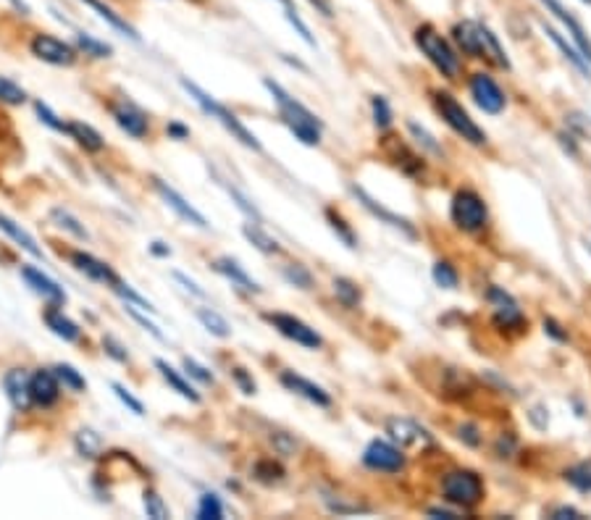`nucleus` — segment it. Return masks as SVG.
I'll list each match as a JSON object with an SVG mask.
<instances>
[{"instance_id": "393cba45", "label": "nucleus", "mask_w": 591, "mask_h": 520, "mask_svg": "<svg viewBox=\"0 0 591 520\" xmlns=\"http://www.w3.org/2000/svg\"><path fill=\"white\" fill-rule=\"evenodd\" d=\"M81 3H84V5H90V8H92V11H95V14H98V16L106 22L108 27H113L116 32H121L124 37H129V40L139 43V34H137V29L132 27L127 19H121V16H119V14L110 8V5H106L103 0H81Z\"/></svg>"}, {"instance_id": "c85d7f7f", "label": "nucleus", "mask_w": 591, "mask_h": 520, "mask_svg": "<svg viewBox=\"0 0 591 520\" xmlns=\"http://www.w3.org/2000/svg\"><path fill=\"white\" fill-rule=\"evenodd\" d=\"M0 232H3L5 237H11L16 245L22 247V250H27L29 255H34V258H43V250L37 247L34 237L29 234L27 229H22L16 221L8 219V216H3V213H0Z\"/></svg>"}, {"instance_id": "20e7f679", "label": "nucleus", "mask_w": 591, "mask_h": 520, "mask_svg": "<svg viewBox=\"0 0 591 520\" xmlns=\"http://www.w3.org/2000/svg\"><path fill=\"white\" fill-rule=\"evenodd\" d=\"M434 109L442 116V121L455 132L457 137H462L465 142L476 145V147H484L486 145V132L471 118V113L462 109L455 100V95L450 92H434Z\"/></svg>"}, {"instance_id": "6e6d98bb", "label": "nucleus", "mask_w": 591, "mask_h": 520, "mask_svg": "<svg viewBox=\"0 0 591 520\" xmlns=\"http://www.w3.org/2000/svg\"><path fill=\"white\" fill-rule=\"evenodd\" d=\"M457 437L462 439L468 447H479L481 444V434H479V426H473V423H462L460 426V434Z\"/></svg>"}, {"instance_id": "423d86ee", "label": "nucleus", "mask_w": 591, "mask_h": 520, "mask_svg": "<svg viewBox=\"0 0 591 520\" xmlns=\"http://www.w3.org/2000/svg\"><path fill=\"white\" fill-rule=\"evenodd\" d=\"M450 219L465 234L484 232L486 223H489V208H486L484 197L476 190L455 192V197L450 203Z\"/></svg>"}, {"instance_id": "9b49d317", "label": "nucleus", "mask_w": 591, "mask_h": 520, "mask_svg": "<svg viewBox=\"0 0 591 520\" xmlns=\"http://www.w3.org/2000/svg\"><path fill=\"white\" fill-rule=\"evenodd\" d=\"M486 300L491 302V307H494V321H497V326L515 331L523 329V324H526L523 310H520L518 302L512 300L510 292H505L502 287H489Z\"/></svg>"}, {"instance_id": "c756f323", "label": "nucleus", "mask_w": 591, "mask_h": 520, "mask_svg": "<svg viewBox=\"0 0 591 520\" xmlns=\"http://www.w3.org/2000/svg\"><path fill=\"white\" fill-rule=\"evenodd\" d=\"M243 234L247 237V242L250 245H255L261 252H266V255H276L281 247H279V242L271 237L269 232L261 226V223H244L243 226Z\"/></svg>"}, {"instance_id": "de8ad7c7", "label": "nucleus", "mask_w": 591, "mask_h": 520, "mask_svg": "<svg viewBox=\"0 0 591 520\" xmlns=\"http://www.w3.org/2000/svg\"><path fill=\"white\" fill-rule=\"evenodd\" d=\"M110 389L116 392V397H119V400H121V402H124V405H127L129 411L135 412V415H145V405H142V402L137 400L135 394H132V392H129V389H127L124 383L113 382V383H110Z\"/></svg>"}, {"instance_id": "7ed1b4c3", "label": "nucleus", "mask_w": 591, "mask_h": 520, "mask_svg": "<svg viewBox=\"0 0 591 520\" xmlns=\"http://www.w3.org/2000/svg\"><path fill=\"white\" fill-rule=\"evenodd\" d=\"M413 40H415L418 51L429 58L431 66H434L444 80L455 82L457 77H460V71H462V63H460V55L455 53V48H453L436 29L431 27V24H421V27L415 29Z\"/></svg>"}, {"instance_id": "b1692460", "label": "nucleus", "mask_w": 591, "mask_h": 520, "mask_svg": "<svg viewBox=\"0 0 591 520\" xmlns=\"http://www.w3.org/2000/svg\"><path fill=\"white\" fill-rule=\"evenodd\" d=\"M541 29H544V34H547V37H549V40H552V43L560 48V53L565 55V61H567V63H570V66H573V69H576V71H578L584 80H591V63L586 61V58H584V55H581V51H578V48H573V45H570V43H567V40H565L563 34H560V32H558L555 27H549V24H541Z\"/></svg>"}, {"instance_id": "e2e57ef3", "label": "nucleus", "mask_w": 591, "mask_h": 520, "mask_svg": "<svg viewBox=\"0 0 591 520\" xmlns=\"http://www.w3.org/2000/svg\"><path fill=\"white\" fill-rule=\"evenodd\" d=\"M168 135L174 139H187L189 129L185 124H179V121H171V124H168Z\"/></svg>"}, {"instance_id": "6ab92c4d", "label": "nucleus", "mask_w": 591, "mask_h": 520, "mask_svg": "<svg viewBox=\"0 0 591 520\" xmlns=\"http://www.w3.org/2000/svg\"><path fill=\"white\" fill-rule=\"evenodd\" d=\"M71 263L77 266V271H81L84 276H90L92 281H100V284H108V287H116V284L121 281L119 274H116L108 263L98 260V258L90 255V252H81V250L71 252Z\"/></svg>"}, {"instance_id": "603ef678", "label": "nucleus", "mask_w": 591, "mask_h": 520, "mask_svg": "<svg viewBox=\"0 0 591 520\" xmlns=\"http://www.w3.org/2000/svg\"><path fill=\"white\" fill-rule=\"evenodd\" d=\"M185 371H187L192 379H197L200 383H214V373L205 368V365H200L197 360H192V357H185Z\"/></svg>"}, {"instance_id": "79ce46f5", "label": "nucleus", "mask_w": 591, "mask_h": 520, "mask_svg": "<svg viewBox=\"0 0 591 520\" xmlns=\"http://www.w3.org/2000/svg\"><path fill=\"white\" fill-rule=\"evenodd\" d=\"M24 100H27V92L19 84L0 77V103H5V106H22Z\"/></svg>"}, {"instance_id": "72a5a7b5", "label": "nucleus", "mask_w": 591, "mask_h": 520, "mask_svg": "<svg viewBox=\"0 0 591 520\" xmlns=\"http://www.w3.org/2000/svg\"><path fill=\"white\" fill-rule=\"evenodd\" d=\"M407 132L413 135V139L418 142V147H421V150H426L429 156H436V158H444V147L436 142V137L431 135L426 127H421L418 121H413V118H410V121H407Z\"/></svg>"}, {"instance_id": "5fc2aeb1", "label": "nucleus", "mask_w": 591, "mask_h": 520, "mask_svg": "<svg viewBox=\"0 0 591 520\" xmlns=\"http://www.w3.org/2000/svg\"><path fill=\"white\" fill-rule=\"evenodd\" d=\"M232 376H234V382H237V386L243 389L244 394H255V382H253V376L244 371V368H232Z\"/></svg>"}, {"instance_id": "39448f33", "label": "nucleus", "mask_w": 591, "mask_h": 520, "mask_svg": "<svg viewBox=\"0 0 591 520\" xmlns=\"http://www.w3.org/2000/svg\"><path fill=\"white\" fill-rule=\"evenodd\" d=\"M442 494L450 505L462 507V510H473L481 499H484V481L476 470H465L457 468L444 473L442 478Z\"/></svg>"}, {"instance_id": "f03ea898", "label": "nucleus", "mask_w": 591, "mask_h": 520, "mask_svg": "<svg viewBox=\"0 0 591 520\" xmlns=\"http://www.w3.org/2000/svg\"><path fill=\"white\" fill-rule=\"evenodd\" d=\"M179 84L187 90V95L192 98V100H195V103H197V106H200V109H203V113H208L211 118H215V121H218V124H221V127H224L229 135H232V137L240 139L244 147H250V150H261V142H258V137H255V135H253V132L244 127L243 121L237 118V113H234V110H229L226 106H224V103H218L214 95H208L203 87H197L195 82H189L187 77H182V80H179Z\"/></svg>"}, {"instance_id": "052dcab7", "label": "nucleus", "mask_w": 591, "mask_h": 520, "mask_svg": "<svg viewBox=\"0 0 591 520\" xmlns=\"http://www.w3.org/2000/svg\"><path fill=\"white\" fill-rule=\"evenodd\" d=\"M174 279H176L179 284H185V289H187V292H192L195 298H205V292H203V289H200V287H197L192 279H187L185 274H179V271H176V274H174Z\"/></svg>"}, {"instance_id": "4c0bfd02", "label": "nucleus", "mask_w": 591, "mask_h": 520, "mask_svg": "<svg viewBox=\"0 0 591 520\" xmlns=\"http://www.w3.org/2000/svg\"><path fill=\"white\" fill-rule=\"evenodd\" d=\"M371 113H374L377 129H389V127H392L395 113H392V106H389V100H386L384 95H374V98H371Z\"/></svg>"}, {"instance_id": "bf43d9fd", "label": "nucleus", "mask_w": 591, "mask_h": 520, "mask_svg": "<svg viewBox=\"0 0 591 520\" xmlns=\"http://www.w3.org/2000/svg\"><path fill=\"white\" fill-rule=\"evenodd\" d=\"M103 345H106L108 355H113V357H116V360H121V363H127V360H129V355H127V353H121L124 347H121V345H119L116 339H110V336H106V339H103Z\"/></svg>"}, {"instance_id": "2f4dec72", "label": "nucleus", "mask_w": 591, "mask_h": 520, "mask_svg": "<svg viewBox=\"0 0 591 520\" xmlns=\"http://www.w3.org/2000/svg\"><path fill=\"white\" fill-rule=\"evenodd\" d=\"M326 221H329L331 232L337 234V240L348 247V250H355V247H357V237H355L352 226H349L348 219H345L339 211H334V208H326Z\"/></svg>"}, {"instance_id": "0e129e2a", "label": "nucleus", "mask_w": 591, "mask_h": 520, "mask_svg": "<svg viewBox=\"0 0 591 520\" xmlns=\"http://www.w3.org/2000/svg\"><path fill=\"white\" fill-rule=\"evenodd\" d=\"M150 250H153V255H161V258H168V255H171V247H166L163 242H153Z\"/></svg>"}, {"instance_id": "473e14b6", "label": "nucleus", "mask_w": 591, "mask_h": 520, "mask_svg": "<svg viewBox=\"0 0 591 520\" xmlns=\"http://www.w3.org/2000/svg\"><path fill=\"white\" fill-rule=\"evenodd\" d=\"M197 321H200L205 329L211 331L214 336H218V339H226V336H232V326H229V321H226L221 313H215L214 307H197Z\"/></svg>"}, {"instance_id": "dca6fc26", "label": "nucleus", "mask_w": 591, "mask_h": 520, "mask_svg": "<svg viewBox=\"0 0 591 520\" xmlns=\"http://www.w3.org/2000/svg\"><path fill=\"white\" fill-rule=\"evenodd\" d=\"M29 397H32V405H43V408H51L58 402L61 382L51 368H40L37 373L29 376Z\"/></svg>"}, {"instance_id": "f704fd0d", "label": "nucleus", "mask_w": 591, "mask_h": 520, "mask_svg": "<svg viewBox=\"0 0 591 520\" xmlns=\"http://www.w3.org/2000/svg\"><path fill=\"white\" fill-rule=\"evenodd\" d=\"M565 481L578 492H591V460H581L576 466L565 468Z\"/></svg>"}, {"instance_id": "3c124183", "label": "nucleus", "mask_w": 591, "mask_h": 520, "mask_svg": "<svg viewBox=\"0 0 591 520\" xmlns=\"http://www.w3.org/2000/svg\"><path fill=\"white\" fill-rule=\"evenodd\" d=\"M255 476L261 481H266V484H273V481H279L284 476V470H281V466H276L273 460H263V463L255 466Z\"/></svg>"}, {"instance_id": "13d9d810", "label": "nucleus", "mask_w": 591, "mask_h": 520, "mask_svg": "<svg viewBox=\"0 0 591 520\" xmlns=\"http://www.w3.org/2000/svg\"><path fill=\"white\" fill-rule=\"evenodd\" d=\"M127 310H129V316H132V318H135L137 324H142V326H145V329L150 331V334H153V336H156V339H163V334L158 329H156V326H153V324H150V321H148V318H145V316H139V313H137L135 307H132V305H129V302H127Z\"/></svg>"}, {"instance_id": "6e6552de", "label": "nucleus", "mask_w": 591, "mask_h": 520, "mask_svg": "<svg viewBox=\"0 0 591 520\" xmlns=\"http://www.w3.org/2000/svg\"><path fill=\"white\" fill-rule=\"evenodd\" d=\"M363 466L368 470H377V473H400L405 468V455L400 447L384 441V439H374L368 441V447L363 449Z\"/></svg>"}, {"instance_id": "a878e982", "label": "nucleus", "mask_w": 591, "mask_h": 520, "mask_svg": "<svg viewBox=\"0 0 591 520\" xmlns=\"http://www.w3.org/2000/svg\"><path fill=\"white\" fill-rule=\"evenodd\" d=\"M66 135L71 139H77V145L84 147L87 153H100L106 147V139L100 137V132H95L90 124H81V121H69L66 124Z\"/></svg>"}, {"instance_id": "2eb2a0df", "label": "nucleus", "mask_w": 591, "mask_h": 520, "mask_svg": "<svg viewBox=\"0 0 591 520\" xmlns=\"http://www.w3.org/2000/svg\"><path fill=\"white\" fill-rule=\"evenodd\" d=\"M279 382L284 383L290 392H295L297 397H302V400H308V402H313V405H319V408H331V402H334L331 394L323 389L321 383L310 382V379L300 376L295 371H281Z\"/></svg>"}, {"instance_id": "f257e3e1", "label": "nucleus", "mask_w": 591, "mask_h": 520, "mask_svg": "<svg viewBox=\"0 0 591 520\" xmlns=\"http://www.w3.org/2000/svg\"><path fill=\"white\" fill-rule=\"evenodd\" d=\"M263 87L271 92V98H273V103H276V109L281 113V118H284V124L290 127V132L295 135L302 145H308V147H316V145H321V132H323V124L321 118L313 113V110H308L300 100H295L284 87L279 82H273V80H263Z\"/></svg>"}, {"instance_id": "e433bc0d", "label": "nucleus", "mask_w": 591, "mask_h": 520, "mask_svg": "<svg viewBox=\"0 0 591 520\" xmlns=\"http://www.w3.org/2000/svg\"><path fill=\"white\" fill-rule=\"evenodd\" d=\"M51 219L55 221V226L66 229V232H69V234H74L77 240H87V237H90V234H87V229L81 226L80 221L74 219L69 211H63V208H53V211H51Z\"/></svg>"}, {"instance_id": "f8f14e48", "label": "nucleus", "mask_w": 591, "mask_h": 520, "mask_svg": "<svg viewBox=\"0 0 591 520\" xmlns=\"http://www.w3.org/2000/svg\"><path fill=\"white\" fill-rule=\"evenodd\" d=\"M349 192L355 194V200L371 213V216H377L381 223H386V226H392V229H397V232H403L405 237H415V226H413V221L405 219V216H400V213H392L389 208H384L378 200H374L368 192L363 190V187H357V184H349Z\"/></svg>"}, {"instance_id": "ea45409f", "label": "nucleus", "mask_w": 591, "mask_h": 520, "mask_svg": "<svg viewBox=\"0 0 591 520\" xmlns=\"http://www.w3.org/2000/svg\"><path fill=\"white\" fill-rule=\"evenodd\" d=\"M142 505H145V513H148V518L153 520H166L171 513H168V507H166V502H163V496L156 489H148V492L142 494Z\"/></svg>"}, {"instance_id": "aec40b11", "label": "nucleus", "mask_w": 591, "mask_h": 520, "mask_svg": "<svg viewBox=\"0 0 591 520\" xmlns=\"http://www.w3.org/2000/svg\"><path fill=\"white\" fill-rule=\"evenodd\" d=\"M386 434L395 439L400 447L407 444H421V441H431V434L415 421L410 418H389L386 421Z\"/></svg>"}, {"instance_id": "49530a36", "label": "nucleus", "mask_w": 591, "mask_h": 520, "mask_svg": "<svg viewBox=\"0 0 591 520\" xmlns=\"http://www.w3.org/2000/svg\"><path fill=\"white\" fill-rule=\"evenodd\" d=\"M284 16H287V22H290V24L297 29V34H300V37H302V40H305V43H308L310 48H316V37L310 34L308 24H305V22L300 19V14L295 11V5H287V8H284Z\"/></svg>"}, {"instance_id": "c03bdc74", "label": "nucleus", "mask_w": 591, "mask_h": 520, "mask_svg": "<svg viewBox=\"0 0 591 520\" xmlns=\"http://www.w3.org/2000/svg\"><path fill=\"white\" fill-rule=\"evenodd\" d=\"M53 373L58 376V382L63 383V386H69L71 392H81V389L87 386V383H84V379H81L80 373H77L71 365H55Z\"/></svg>"}, {"instance_id": "a19ab883", "label": "nucleus", "mask_w": 591, "mask_h": 520, "mask_svg": "<svg viewBox=\"0 0 591 520\" xmlns=\"http://www.w3.org/2000/svg\"><path fill=\"white\" fill-rule=\"evenodd\" d=\"M74 40H77V48H80L84 55H92V58H108V55L113 53V51H110V45L100 43V40H95L92 34H84V32H80Z\"/></svg>"}, {"instance_id": "09e8293b", "label": "nucleus", "mask_w": 591, "mask_h": 520, "mask_svg": "<svg viewBox=\"0 0 591 520\" xmlns=\"http://www.w3.org/2000/svg\"><path fill=\"white\" fill-rule=\"evenodd\" d=\"M77 447H80L81 455H87V458H95L98 455V449H100V437L95 434V431H90V429H84L77 434Z\"/></svg>"}, {"instance_id": "f3484780", "label": "nucleus", "mask_w": 591, "mask_h": 520, "mask_svg": "<svg viewBox=\"0 0 591 520\" xmlns=\"http://www.w3.org/2000/svg\"><path fill=\"white\" fill-rule=\"evenodd\" d=\"M110 113H113L116 124H119L129 137L142 139L148 132H150V121H148V116L137 109L135 103H129V100H119V103H113V106H110Z\"/></svg>"}, {"instance_id": "864d4df0", "label": "nucleus", "mask_w": 591, "mask_h": 520, "mask_svg": "<svg viewBox=\"0 0 591 520\" xmlns=\"http://www.w3.org/2000/svg\"><path fill=\"white\" fill-rule=\"evenodd\" d=\"M547 518H552V520H578V518H584V515H581V510H576V507H570V505H558V507H552V510L547 513Z\"/></svg>"}, {"instance_id": "37998d69", "label": "nucleus", "mask_w": 591, "mask_h": 520, "mask_svg": "<svg viewBox=\"0 0 591 520\" xmlns=\"http://www.w3.org/2000/svg\"><path fill=\"white\" fill-rule=\"evenodd\" d=\"M197 518L203 520H218L224 518V505L215 494H203L200 505H197Z\"/></svg>"}, {"instance_id": "680f3d73", "label": "nucleus", "mask_w": 591, "mask_h": 520, "mask_svg": "<svg viewBox=\"0 0 591 520\" xmlns=\"http://www.w3.org/2000/svg\"><path fill=\"white\" fill-rule=\"evenodd\" d=\"M426 513H429L431 518H460V513H457V510H450V507H429Z\"/></svg>"}, {"instance_id": "9d476101", "label": "nucleus", "mask_w": 591, "mask_h": 520, "mask_svg": "<svg viewBox=\"0 0 591 520\" xmlns=\"http://www.w3.org/2000/svg\"><path fill=\"white\" fill-rule=\"evenodd\" d=\"M29 48H32L34 58H40L51 66H74V61H77V51L53 34H34Z\"/></svg>"}, {"instance_id": "338daca9", "label": "nucleus", "mask_w": 591, "mask_h": 520, "mask_svg": "<svg viewBox=\"0 0 591 520\" xmlns=\"http://www.w3.org/2000/svg\"><path fill=\"white\" fill-rule=\"evenodd\" d=\"M584 3H589V5H591V0H584Z\"/></svg>"}, {"instance_id": "0eeeda50", "label": "nucleus", "mask_w": 591, "mask_h": 520, "mask_svg": "<svg viewBox=\"0 0 591 520\" xmlns=\"http://www.w3.org/2000/svg\"><path fill=\"white\" fill-rule=\"evenodd\" d=\"M273 329L279 331L281 336H287L290 342H295L305 350H321L323 336L316 329H310L302 318L290 316V313H266L263 316Z\"/></svg>"}, {"instance_id": "cd10ccee", "label": "nucleus", "mask_w": 591, "mask_h": 520, "mask_svg": "<svg viewBox=\"0 0 591 520\" xmlns=\"http://www.w3.org/2000/svg\"><path fill=\"white\" fill-rule=\"evenodd\" d=\"M45 324H48V329L53 331L55 336H61L66 342H77L81 336L80 326L71 318H66L63 310H58V305H53L51 310H45Z\"/></svg>"}, {"instance_id": "a211bd4d", "label": "nucleus", "mask_w": 591, "mask_h": 520, "mask_svg": "<svg viewBox=\"0 0 591 520\" xmlns=\"http://www.w3.org/2000/svg\"><path fill=\"white\" fill-rule=\"evenodd\" d=\"M484 27L481 22H460L453 27L455 45L471 58H486L484 55Z\"/></svg>"}, {"instance_id": "a18cd8bd", "label": "nucleus", "mask_w": 591, "mask_h": 520, "mask_svg": "<svg viewBox=\"0 0 591 520\" xmlns=\"http://www.w3.org/2000/svg\"><path fill=\"white\" fill-rule=\"evenodd\" d=\"M113 292H116V295H121V298L129 302V305H137V307H142V310H148V313H156V307L145 300L142 295H137L135 289H132L129 284H124V281H119V284L113 287Z\"/></svg>"}, {"instance_id": "412c9836", "label": "nucleus", "mask_w": 591, "mask_h": 520, "mask_svg": "<svg viewBox=\"0 0 591 520\" xmlns=\"http://www.w3.org/2000/svg\"><path fill=\"white\" fill-rule=\"evenodd\" d=\"M214 269L221 276H226L234 287H240L243 292H250V295H261L263 287L253 279V276L244 271V266H240L234 258H218L214 263Z\"/></svg>"}, {"instance_id": "58836bf2", "label": "nucleus", "mask_w": 591, "mask_h": 520, "mask_svg": "<svg viewBox=\"0 0 591 520\" xmlns=\"http://www.w3.org/2000/svg\"><path fill=\"white\" fill-rule=\"evenodd\" d=\"M281 276L297 287V289H310L313 287V274L302 266V263H290V266H284L281 269Z\"/></svg>"}, {"instance_id": "8fccbe9b", "label": "nucleus", "mask_w": 591, "mask_h": 520, "mask_svg": "<svg viewBox=\"0 0 591 520\" xmlns=\"http://www.w3.org/2000/svg\"><path fill=\"white\" fill-rule=\"evenodd\" d=\"M34 110H37V116L43 118V124H48L51 129H55V132H63V135H66V121H61L53 110L43 103V100H37V103H34Z\"/></svg>"}, {"instance_id": "7c9ffc66", "label": "nucleus", "mask_w": 591, "mask_h": 520, "mask_svg": "<svg viewBox=\"0 0 591 520\" xmlns=\"http://www.w3.org/2000/svg\"><path fill=\"white\" fill-rule=\"evenodd\" d=\"M331 287H334V295H337V300L342 302L348 310H355L360 300H363V292H360V287L348 279V276H337L334 281H331Z\"/></svg>"}, {"instance_id": "5701e85b", "label": "nucleus", "mask_w": 591, "mask_h": 520, "mask_svg": "<svg viewBox=\"0 0 591 520\" xmlns=\"http://www.w3.org/2000/svg\"><path fill=\"white\" fill-rule=\"evenodd\" d=\"M22 276L27 279V284L37 292V295H43L48 302H53V305H63L66 302V295H63V289L55 284L53 279L48 274H43L40 269H34V266H24L22 269Z\"/></svg>"}, {"instance_id": "4be33fe9", "label": "nucleus", "mask_w": 591, "mask_h": 520, "mask_svg": "<svg viewBox=\"0 0 591 520\" xmlns=\"http://www.w3.org/2000/svg\"><path fill=\"white\" fill-rule=\"evenodd\" d=\"M3 386L8 392V400L16 411H29L32 405V397H29V373L24 368H14L5 373L3 379Z\"/></svg>"}, {"instance_id": "774afa93", "label": "nucleus", "mask_w": 591, "mask_h": 520, "mask_svg": "<svg viewBox=\"0 0 591 520\" xmlns=\"http://www.w3.org/2000/svg\"><path fill=\"white\" fill-rule=\"evenodd\" d=\"M589 252H591V247H589Z\"/></svg>"}, {"instance_id": "c9c22d12", "label": "nucleus", "mask_w": 591, "mask_h": 520, "mask_svg": "<svg viewBox=\"0 0 591 520\" xmlns=\"http://www.w3.org/2000/svg\"><path fill=\"white\" fill-rule=\"evenodd\" d=\"M431 276H434L436 287H442V289H457V284H460V274L450 260H436L431 269Z\"/></svg>"}, {"instance_id": "1a4fd4ad", "label": "nucleus", "mask_w": 591, "mask_h": 520, "mask_svg": "<svg viewBox=\"0 0 591 520\" xmlns=\"http://www.w3.org/2000/svg\"><path fill=\"white\" fill-rule=\"evenodd\" d=\"M468 87H471V98H473V103L484 110V113H489V116L502 113L505 106H508V95L502 92V87L494 82L489 74H484V71L473 74L471 82H468Z\"/></svg>"}, {"instance_id": "bb28decb", "label": "nucleus", "mask_w": 591, "mask_h": 520, "mask_svg": "<svg viewBox=\"0 0 591 520\" xmlns=\"http://www.w3.org/2000/svg\"><path fill=\"white\" fill-rule=\"evenodd\" d=\"M156 368H158V373L163 376V382L168 383L176 394H182V397L189 400V402H200V394L195 392V386H192V383H189L176 368H171V365H168L166 360H161V357L156 360Z\"/></svg>"}, {"instance_id": "69168bd1", "label": "nucleus", "mask_w": 591, "mask_h": 520, "mask_svg": "<svg viewBox=\"0 0 591 520\" xmlns=\"http://www.w3.org/2000/svg\"><path fill=\"white\" fill-rule=\"evenodd\" d=\"M279 3H281L284 8H287V5H292V0H279Z\"/></svg>"}, {"instance_id": "4d7b16f0", "label": "nucleus", "mask_w": 591, "mask_h": 520, "mask_svg": "<svg viewBox=\"0 0 591 520\" xmlns=\"http://www.w3.org/2000/svg\"><path fill=\"white\" fill-rule=\"evenodd\" d=\"M541 326H544V334H549L555 342H560V345H565V342H567V331H565L563 326L555 321V318H544V324H541Z\"/></svg>"}, {"instance_id": "ddd939ff", "label": "nucleus", "mask_w": 591, "mask_h": 520, "mask_svg": "<svg viewBox=\"0 0 591 520\" xmlns=\"http://www.w3.org/2000/svg\"><path fill=\"white\" fill-rule=\"evenodd\" d=\"M541 5L555 16V19H560L563 22V27L567 29V34L573 37V43H576V48L581 51V55L586 58L591 63V40L589 34H586V29L584 24L576 19V14L570 11V8H565L563 0H541Z\"/></svg>"}, {"instance_id": "4468645a", "label": "nucleus", "mask_w": 591, "mask_h": 520, "mask_svg": "<svg viewBox=\"0 0 591 520\" xmlns=\"http://www.w3.org/2000/svg\"><path fill=\"white\" fill-rule=\"evenodd\" d=\"M153 187H156V192L161 194V200L179 216L182 221H187V223H192V226H197V229H208V221H205V216L192 205V203H187L179 192L174 190L171 184H166L163 179H158V176H153Z\"/></svg>"}]
</instances>
